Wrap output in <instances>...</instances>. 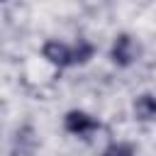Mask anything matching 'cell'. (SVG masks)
I'll return each instance as SVG.
<instances>
[{
    "mask_svg": "<svg viewBox=\"0 0 156 156\" xmlns=\"http://www.w3.org/2000/svg\"><path fill=\"white\" fill-rule=\"evenodd\" d=\"M41 54H44V58H46L49 63H54V66H71V63H73V61H71V46H66V44H61V41H46L44 49H41Z\"/></svg>",
    "mask_w": 156,
    "mask_h": 156,
    "instance_id": "7a4b0ae2",
    "label": "cell"
},
{
    "mask_svg": "<svg viewBox=\"0 0 156 156\" xmlns=\"http://www.w3.org/2000/svg\"><path fill=\"white\" fill-rule=\"evenodd\" d=\"M102 156H134V149L129 144H112Z\"/></svg>",
    "mask_w": 156,
    "mask_h": 156,
    "instance_id": "8992f818",
    "label": "cell"
},
{
    "mask_svg": "<svg viewBox=\"0 0 156 156\" xmlns=\"http://www.w3.org/2000/svg\"><path fill=\"white\" fill-rule=\"evenodd\" d=\"M90 56H93V44H88V41H83V39L71 49V61H73V63H85Z\"/></svg>",
    "mask_w": 156,
    "mask_h": 156,
    "instance_id": "5b68a950",
    "label": "cell"
},
{
    "mask_svg": "<svg viewBox=\"0 0 156 156\" xmlns=\"http://www.w3.org/2000/svg\"><path fill=\"white\" fill-rule=\"evenodd\" d=\"M136 54H139V49H136L134 39L129 34H119L117 41H115V46H112V61L117 66H129L136 58Z\"/></svg>",
    "mask_w": 156,
    "mask_h": 156,
    "instance_id": "6da1fadb",
    "label": "cell"
},
{
    "mask_svg": "<svg viewBox=\"0 0 156 156\" xmlns=\"http://www.w3.org/2000/svg\"><path fill=\"white\" fill-rule=\"evenodd\" d=\"M134 115H136L141 122L156 119V98H154V95H141V98H136V102H134Z\"/></svg>",
    "mask_w": 156,
    "mask_h": 156,
    "instance_id": "277c9868",
    "label": "cell"
},
{
    "mask_svg": "<svg viewBox=\"0 0 156 156\" xmlns=\"http://www.w3.org/2000/svg\"><path fill=\"white\" fill-rule=\"evenodd\" d=\"M100 124H98V119H93L90 115H85V112H68L66 115V129L71 132V134H88V132H93V129H98Z\"/></svg>",
    "mask_w": 156,
    "mask_h": 156,
    "instance_id": "3957f363",
    "label": "cell"
}]
</instances>
